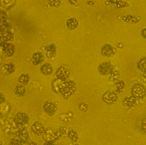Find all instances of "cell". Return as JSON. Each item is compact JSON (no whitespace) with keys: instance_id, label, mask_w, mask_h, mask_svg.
<instances>
[{"instance_id":"603a6c76","label":"cell","mask_w":146,"mask_h":145,"mask_svg":"<svg viewBox=\"0 0 146 145\" xmlns=\"http://www.w3.org/2000/svg\"><path fill=\"white\" fill-rule=\"evenodd\" d=\"M137 67L139 70H141V73L146 71V57L141 59L137 63Z\"/></svg>"},{"instance_id":"7c38bea8","label":"cell","mask_w":146,"mask_h":145,"mask_svg":"<svg viewBox=\"0 0 146 145\" xmlns=\"http://www.w3.org/2000/svg\"><path fill=\"white\" fill-rule=\"evenodd\" d=\"M44 61V55L40 52H36L32 56V62L33 65L37 66Z\"/></svg>"},{"instance_id":"6da1fadb","label":"cell","mask_w":146,"mask_h":145,"mask_svg":"<svg viewBox=\"0 0 146 145\" xmlns=\"http://www.w3.org/2000/svg\"><path fill=\"white\" fill-rule=\"evenodd\" d=\"M76 89H77V87H76V83L73 80L64 81L60 90V93H61L64 98L68 99L74 93Z\"/></svg>"},{"instance_id":"74e56055","label":"cell","mask_w":146,"mask_h":145,"mask_svg":"<svg viewBox=\"0 0 146 145\" xmlns=\"http://www.w3.org/2000/svg\"><path fill=\"white\" fill-rule=\"evenodd\" d=\"M0 145H3V143H2V141L0 140Z\"/></svg>"},{"instance_id":"7402d4cb","label":"cell","mask_w":146,"mask_h":145,"mask_svg":"<svg viewBox=\"0 0 146 145\" xmlns=\"http://www.w3.org/2000/svg\"><path fill=\"white\" fill-rule=\"evenodd\" d=\"M67 136L70 138V140H71L73 142H77L79 140V135L77 134V132L74 130H70L68 131Z\"/></svg>"},{"instance_id":"f546056e","label":"cell","mask_w":146,"mask_h":145,"mask_svg":"<svg viewBox=\"0 0 146 145\" xmlns=\"http://www.w3.org/2000/svg\"><path fill=\"white\" fill-rule=\"evenodd\" d=\"M6 19H7V13H5V11L0 10V23H5Z\"/></svg>"},{"instance_id":"836d02e7","label":"cell","mask_w":146,"mask_h":145,"mask_svg":"<svg viewBox=\"0 0 146 145\" xmlns=\"http://www.w3.org/2000/svg\"><path fill=\"white\" fill-rule=\"evenodd\" d=\"M43 145H56V144H55V142L53 141V140H50V141H46V142L43 144Z\"/></svg>"},{"instance_id":"4dcf8cb0","label":"cell","mask_w":146,"mask_h":145,"mask_svg":"<svg viewBox=\"0 0 146 145\" xmlns=\"http://www.w3.org/2000/svg\"><path fill=\"white\" fill-rule=\"evenodd\" d=\"M59 130H60V131L61 132L63 137L67 136L68 132H67V128H66V127H65V126H60V127H59Z\"/></svg>"},{"instance_id":"484cf974","label":"cell","mask_w":146,"mask_h":145,"mask_svg":"<svg viewBox=\"0 0 146 145\" xmlns=\"http://www.w3.org/2000/svg\"><path fill=\"white\" fill-rule=\"evenodd\" d=\"M63 137L61 132L60 131V130H54V134H53V141L56 142L57 140H59L61 137Z\"/></svg>"},{"instance_id":"e575fe53","label":"cell","mask_w":146,"mask_h":145,"mask_svg":"<svg viewBox=\"0 0 146 145\" xmlns=\"http://www.w3.org/2000/svg\"><path fill=\"white\" fill-rule=\"evenodd\" d=\"M141 36H142L144 39H146V28H144L141 30Z\"/></svg>"},{"instance_id":"5bb4252c","label":"cell","mask_w":146,"mask_h":145,"mask_svg":"<svg viewBox=\"0 0 146 145\" xmlns=\"http://www.w3.org/2000/svg\"><path fill=\"white\" fill-rule=\"evenodd\" d=\"M137 103V99L135 98L133 96H127L125 97L123 100V104L127 107H133Z\"/></svg>"},{"instance_id":"e0dca14e","label":"cell","mask_w":146,"mask_h":145,"mask_svg":"<svg viewBox=\"0 0 146 145\" xmlns=\"http://www.w3.org/2000/svg\"><path fill=\"white\" fill-rule=\"evenodd\" d=\"M26 91H27L26 87L21 84L16 85V87H15V90H14L15 93L19 97H23L26 94Z\"/></svg>"},{"instance_id":"d590c367","label":"cell","mask_w":146,"mask_h":145,"mask_svg":"<svg viewBox=\"0 0 146 145\" xmlns=\"http://www.w3.org/2000/svg\"><path fill=\"white\" fill-rule=\"evenodd\" d=\"M28 145H38V144L37 143L34 142V141H29Z\"/></svg>"},{"instance_id":"cb8c5ba5","label":"cell","mask_w":146,"mask_h":145,"mask_svg":"<svg viewBox=\"0 0 146 145\" xmlns=\"http://www.w3.org/2000/svg\"><path fill=\"white\" fill-rule=\"evenodd\" d=\"M4 69L5 70V71L7 72L9 74L13 73L15 70H16V66L13 64H6L4 65Z\"/></svg>"},{"instance_id":"30bf717a","label":"cell","mask_w":146,"mask_h":145,"mask_svg":"<svg viewBox=\"0 0 146 145\" xmlns=\"http://www.w3.org/2000/svg\"><path fill=\"white\" fill-rule=\"evenodd\" d=\"M3 51L4 52L5 55L7 56L8 57H11L14 55V53L16 52V49H15V46L13 43L11 42H8L5 45L3 46Z\"/></svg>"},{"instance_id":"ba28073f","label":"cell","mask_w":146,"mask_h":145,"mask_svg":"<svg viewBox=\"0 0 146 145\" xmlns=\"http://www.w3.org/2000/svg\"><path fill=\"white\" fill-rule=\"evenodd\" d=\"M45 127L44 125L39 121L34 122L33 125L31 126V130L34 134L37 135V136H41L44 134L45 132Z\"/></svg>"},{"instance_id":"ffe728a7","label":"cell","mask_w":146,"mask_h":145,"mask_svg":"<svg viewBox=\"0 0 146 145\" xmlns=\"http://www.w3.org/2000/svg\"><path fill=\"white\" fill-rule=\"evenodd\" d=\"M29 80H30L29 76L27 73H22L18 78V82L19 83V84L23 85V86L28 84Z\"/></svg>"},{"instance_id":"52a82bcc","label":"cell","mask_w":146,"mask_h":145,"mask_svg":"<svg viewBox=\"0 0 146 145\" xmlns=\"http://www.w3.org/2000/svg\"><path fill=\"white\" fill-rule=\"evenodd\" d=\"M42 107H43V110L45 111V113L49 116H53L57 111V107L56 104L52 101H49V100L46 101Z\"/></svg>"},{"instance_id":"ac0fdd59","label":"cell","mask_w":146,"mask_h":145,"mask_svg":"<svg viewBox=\"0 0 146 145\" xmlns=\"http://www.w3.org/2000/svg\"><path fill=\"white\" fill-rule=\"evenodd\" d=\"M53 134H54V130L52 128H48V129L45 130V132L42 134V137L46 141H50V140L53 141Z\"/></svg>"},{"instance_id":"8d00e7d4","label":"cell","mask_w":146,"mask_h":145,"mask_svg":"<svg viewBox=\"0 0 146 145\" xmlns=\"http://www.w3.org/2000/svg\"><path fill=\"white\" fill-rule=\"evenodd\" d=\"M143 73V76H144V77H145V78H146V71H145V72H144V73Z\"/></svg>"},{"instance_id":"44dd1931","label":"cell","mask_w":146,"mask_h":145,"mask_svg":"<svg viewBox=\"0 0 146 145\" xmlns=\"http://www.w3.org/2000/svg\"><path fill=\"white\" fill-rule=\"evenodd\" d=\"M125 88V83L124 81L115 82L114 84V92L116 93H120Z\"/></svg>"},{"instance_id":"4fadbf2b","label":"cell","mask_w":146,"mask_h":145,"mask_svg":"<svg viewBox=\"0 0 146 145\" xmlns=\"http://www.w3.org/2000/svg\"><path fill=\"white\" fill-rule=\"evenodd\" d=\"M40 71L44 76H50L53 73V68L52 64H42L40 67Z\"/></svg>"},{"instance_id":"d6a6232c","label":"cell","mask_w":146,"mask_h":145,"mask_svg":"<svg viewBox=\"0 0 146 145\" xmlns=\"http://www.w3.org/2000/svg\"><path fill=\"white\" fill-rule=\"evenodd\" d=\"M5 100V97H4V95H3V93H0V106L4 103Z\"/></svg>"},{"instance_id":"8fae6325","label":"cell","mask_w":146,"mask_h":145,"mask_svg":"<svg viewBox=\"0 0 146 145\" xmlns=\"http://www.w3.org/2000/svg\"><path fill=\"white\" fill-rule=\"evenodd\" d=\"M101 53L102 56H104L105 57H111L114 53V48L110 44H106L101 47Z\"/></svg>"},{"instance_id":"f1b7e54d","label":"cell","mask_w":146,"mask_h":145,"mask_svg":"<svg viewBox=\"0 0 146 145\" xmlns=\"http://www.w3.org/2000/svg\"><path fill=\"white\" fill-rule=\"evenodd\" d=\"M78 108H79V110H80V111H82V112L85 113V112L88 111V105L86 103H84V102H81V103L78 105Z\"/></svg>"},{"instance_id":"3957f363","label":"cell","mask_w":146,"mask_h":145,"mask_svg":"<svg viewBox=\"0 0 146 145\" xmlns=\"http://www.w3.org/2000/svg\"><path fill=\"white\" fill-rule=\"evenodd\" d=\"M55 74H56V79H60L63 81H66V79L69 78L70 72L67 67L64 66H60L56 69Z\"/></svg>"},{"instance_id":"4316f807","label":"cell","mask_w":146,"mask_h":145,"mask_svg":"<svg viewBox=\"0 0 146 145\" xmlns=\"http://www.w3.org/2000/svg\"><path fill=\"white\" fill-rule=\"evenodd\" d=\"M140 130L143 134H146V118H142L140 122Z\"/></svg>"},{"instance_id":"83f0119b","label":"cell","mask_w":146,"mask_h":145,"mask_svg":"<svg viewBox=\"0 0 146 145\" xmlns=\"http://www.w3.org/2000/svg\"><path fill=\"white\" fill-rule=\"evenodd\" d=\"M23 144H24V143L19 140V138H17V137H15V138L11 139L10 142H9V145H23Z\"/></svg>"},{"instance_id":"2e32d148","label":"cell","mask_w":146,"mask_h":145,"mask_svg":"<svg viewBox=\"0 0 146 145\" xmlns=\"http://www.w3.org/2000/svg\"><path fill=\"white\" fill-rule=\"evenodd\" d=\"M64 82V81L59 79H56L55 80H53V83H52V90H53V92H55L56 93H60V88H61Z\"/></svg>"},{"instance_id":"5b68a950","label":"cell","mask_w":146,"mask_h":145,"mask_svg":"<svg viewBox=\"0 0 146 145\" xmlns=\"http://www.w3.org/2000/svg\"><path fill=\"white\" fill-rule=\"evenodd\" d=\"M118 97L116 93L112 90H107L102 96V100L108 104H113L117 100Z\"/></svg>"},{"instance_id":"9c48e42d","label":"cell","mask_w":146,"mask_h":145,"mask_svg":"<svg viewBox=\"0 0 146 145\" xmlns=\"http://www.w3.org/2000/svg\"><path fill=\"white\" fill-rule=\"evenodd\" d=\"M16 137L19 138V140L23 141L24 144H26L29 138V132H28L27 128L26 127H23L21 129H19L18 132L16 133Z\"/></svg>"},{"instance_id":"d6986e66","label":"cell","mask_w":146,"mask_h":145,"mask_svg":"<svg viewBox=\"0 0 146 145\" xmlns=\"http://www.w3.org/2000/svg\"><path fill=\"white\" fill-rule=\"evenodd\" d=\"M78 20H77V19L75 18H70L69 19H67V21H66V26L67 28L70 29H75L78 26Z\"/></svg>"},{"instance_id":"7a4b0ae2","label":"cell","mask_w":146,"mask_h":145,"mask_svg":"<svg viewBox=\"0 0 146 145\" xmlns=\"http://www.w3.org/2000/svg\"><path fill=\"white\" fill-rule=\"evenodd\" d=\"M131 96L136 99H143L146 96V88L141 83H135L131 88Z\"/></svg>"},{"instance_id":"277c9868","label":"cell","mask_w":146,"mask_h":145,"mask_svg":"<svg viewBox=\"0 0 146 145\" xmlns=\"http://www.w3.org/2000/svg\"><path fill=\"white\" fill-rule=\"evenodd\" d=\"M99 73L106 76V75H111V73L114 71V67L110 62H103L98 66Z\"/></svg>"},{"instance_id":"8992f818","label":"cell","mask_w":146,"mask_h":145,"mask_svg":"<svg viewBox=\"0 0 146 145\" xmlns=\"http://www.w3.org/2000/svg\"><path fill=\"white\" fill-rule=\"evenodd\" d=\"M14 121L18 126H25L29 121V117L26 113L19 112L17 113L14 118Z\"/></svg>"},{"instance_id":"1f68e13d","label":"cell","mask_w":146,"mask_h":145,"mask_svg":"<svg viewBox=\"0 0 146 145\" xmlns=\"http://www.w3.org/2000/svg\"><path fill=\"white\" fill-rule=\"evenodd\" d=\"M48 3L51 6L57 7V6H59V5L61 4V1H59V0H56V1H48Z\"/></svg>"},{"instance_id":"9a60e30c","label":"cell","mask_w":146,"mask_h":145,"mask_svg":"<svg viewBox=\"0 0 146 145\" xmlns=\"http://www.w3.org/2000/svg\"><path fill=\"white\" fill-rule=\"evenodd\" d=\"M45 50L46 52V56H47L48 58H53V57L56 56V45H54V44H50V45L46 46L45 47Z\"/></svg>"},{"instance_id":"f35d334b","label":"cell","mask_w":146,"mask_h":145,"mask_svg":"<svg viewBox=\"0 0 146 145\" xmlns=\"http://www.w3.org/2000/svg\"><path fill=\"white\" fill-rule=\"evenodd\" d=\"M1 117H2V114H1V113H0V119H1Z\"/></svg>"},{"instance_id":"d4e9b609","label":"cell","mask_w":146,"mask_h":145,"mask_svg":"<svg viewBox=\"0 0 146 145\" xmlns=\"http://www.w3.org/2000/svg\"><path fill=\"white\" fill-rule=\"evenodd\" d=\"M120 78V73L117 70H114L110 75V80L112 82H116Z\"/></svg>"}]
</instances>
